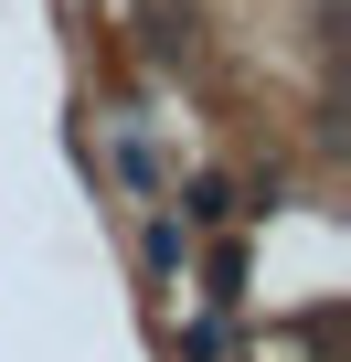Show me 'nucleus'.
<instances>
[{"instance_id": "2", "label": "nucleus", "mask_w": 351, "mask_h": 362, "mask_svg": "<svg viewBox=\"0 0 351 362\" xmlns=\"http://www.w3.org/2000/svg\"><path fill=\"white\" fill-rule=\"evenodd\" d=\"M138 267H149V288H182V277H192V235H182V214H170V203L138 214Z\"/></svg>"}, {"instance_id": "1", "label": "nucleus", "mask_w": 351, "mask_h": 362, "mask_svg": "<svg viewBox=\"0 0 351 362\" xmlns=\"http://www.w3.org/2000/svg\"><path fill=\"white\" fill-rule=\"evenodd\" d=\"M96 149H107V181L149 214V203H170V149H160V117L149 107H107L96 117Z\"/></svg>"}, {"instance_id": "4", "label": "nucleus", "mask_w": 351, "mask_h": 362, "mask_svg": "<svg viewBox=\"0 0 351 362\" xmlns=\"http://www.w3.org/2000/svg\"><path fill=\"white\" fill-rule=\"evenodd\" d=\"M170 214H182V235H224L245 203L224 192V181H170Z\"/></svg>"}, {"instance_id": "6", "label": "nucleus", "mask_w": 351, "mask_h": 362, "mask_svg": "<svg viewBox=\"0 0 351 362\" xmlns=\"http://www.w3.org/2000/svg\"><path fill=\"white\" fill-rule=\"evenodd\" d=\"M170 362H234V320H224V309L182 320V330H170Z\"/></svg>"}, {"instance_id": "3", "label": "nucleus", "mask_w": 351, "mask_h": 362, "mask_svg": "<svg viewBox=\"0 0 351 362\" xmlns=\"http://www.w3.org/2000/svg\"><path fill=\"white\" fill-rule=\"evenodd\" d=\"M203 309H224V320L245 309V235H234V224L203 245Z\"/></svg>"}, {"instance_id": "5", "label": "nucleus", "mask_w": 351, "mask_h": 362, "mask_svg": "<svg viewBox=\"0 0 351 362\" xmlns=\"http://www.w3.org/2000/svg\"><path fill=\"white\" fill-rule=\"evenodd\" d=\"M192 0H149V64H192Z\"/></svg>"}]
</instances>
